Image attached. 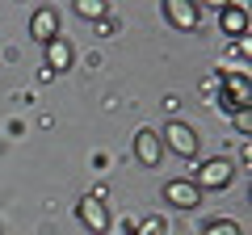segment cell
Listing matches in <instances>:
<instances>
[{
	"instance_id": "cell-1",
	"label": "cell",
	"mask_w": 252,
	"mask_h": 235,
	"mask_svg": "<svg viewBox=\"0 0 252 235\" xmlns=\"http://www.w3.org/2000/svg\"><path fill=\"white\" fill-rule=\"evenodd\" d=\"M231 176H235V168H231V160H206L198 172H193V189H227L231 185Z\"/></svg>"
},
{
	"instance_id": "cell-2",
	"label": "cell",
	"mask_w": 252,
	"mask_h": 235,
	"mask_svg": "<svg viewBox=\"0 0 252 235\" xmlns=\"http://www.w3.org/2000/svg\"><path fill=\"white\" fill-rule=\"evenodd\" d=\"M160 143L172 147L177 155H185V160H193V155H198V130L185 126V122H168L164 135H160Z\"/></svg>"
},
{
	"instance_id": "cell-3",
	"label": "cell",
	"mask_w": 252,
	"mask_h": 235,
	"mask_svg": "<svg viewBox=\"0 0 252 235\" xmlns=\"http://www.w3.org/2000/svg\"><path fill=\"white\" fill-rule=\"evenodd\" d=\"M76 214H80V223L89 227V231H97V235H101V231L109 227V210L101 206V198H93V193H89V198H80Z\"/></svg>"
},
{
	"instance_id": "cell-4",
	"label": "cell",
	"mask_w": 252,
	"mask_h": 235,
	"mask_svg": "<svg viewBox=\"0 0 252 235\" xmlns=\"http://www.w3.org/2000/svg\"><path fill=\"white\" fill-rule=\"evenodd\" d=\"M135 155H139V164H143V168H156V164H160V155H164L160 135H156V130H139V135H135Z\"/></svg>"
},
{
	"instance_id": "cell-5",
	"label": "cell",
	"mask_w": 252,
	"mask_h": 235,
	"mask_svg": "<svg viewBox=\"0 0 252 235\" xmlns=\"http://www.w3.org/2000/svg\"><path fill=\"white\" fill-rule=\"evenodd\" d=\"M30 34H34L42 46L55 42V38H59V13H55V9H38L34 21H30Z\"/></svg>"
},
{
	"instance_id": "cell-6",
	"label": "cell",
	"mask_w": 252,
	"mask_h": 235,
	"mask_svg": "<svg viewBox=\"0 0 252 235\" xmlns=\"http://www.w3.org/2000/svg\"><path fill=\"white\" fill-rule=\"evenodd\" d=\"M164 13H168V21L177 29H193L202 21V13H198V4H189V0H168L164 4Z\"/></svg>"
},
{
	"instance_id": "cell-7",
	"label": "cell",
	"mask_w": 252,
	"mask_h": 235,
	"mask_svg": "<svg viewBox=\"0 0 252 235\" xmlns=\"http://www.w3.org/2000/svg\"><path fill=\"white\" fill-rule=\"evenodd\" d=\"M72 42H67V38H55V42H46V67H51V72H67V67H72Z\"/></svg>"
},
{
	"instance_id": "cell-8",
	"label": "cell",
	"mask_w": 252,
	"mask_h": 235,
	"mask_svg": "<svg viewBox=\"0 0 252 235\" xmlns=\"http://www.w3.org/2000/svg\"><path fill=\"white\" fill-rule=\"evenodd\" d=\"M164 198H168L172 206H198V189H193V181H168Z\"/></svg>"
},
{
	"instance_id": "cell-9",
	"label": "cell",
	"mask_w": 252,
	"mask_h": 235,
	"mask_svg": "<svg viewBox=\"0 0 252 235\" xmlns=\"http://www.w3.org/2000/svg\"><path fill=\"white\" fill-rule=\"evenodd\" d=\"M219 26H223V34H235V38H240L244 29H248V13H244L240 4H231V9L219 13Z\"/></svg>"
},
{
	"instance_id": "cell-10",
	"label": "cell",
	"mask_w": 252,
	"mask_h": 235,
	"mask_svg": "<svg viewBox=\"0 0 252 235\" xmlns=\"http://www.w3.org/2000/svg\"><path fill=\"white\" fill-rule=\"evenodd\" d=\"M202 235H240V227H235L231 218H215V223H206Z\"/></svg>"
},
{
	"instance_id": "cell-11",
	"label": "cell",
	"mask_w": 252,
	"mask_h": 235,
	"mask_svg": "<svg viewBox=\"0 0 252 235\" xmlns=\"http://www.w3.org/2000/svg\"><path fill=\"white\" fill-rule=\"evenodd\" d=\"M76 13H80V17H101L105 4H101V0H76Z\"/></svg>"
},
{
	"instance_id": "cell-12",
	"label": "cell",
	"mask_w": 252,
	"mask_h": 235,
	"mask_svg": "<svg viewBox=\"0 0 252 235\" xmlns=\"http://www.w3.org/2000/svg\"><path fill=\"white\" fill-rule=\"evenodd\" d=\"M235 126H240V135H252V109L248 105L235 109Z\"/></svg>"
}]
</instances>
